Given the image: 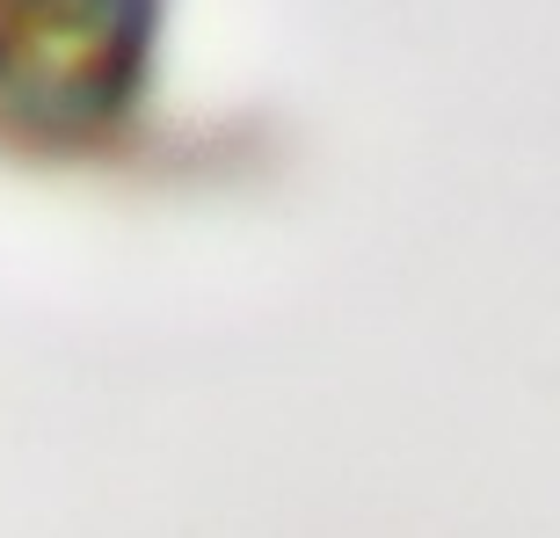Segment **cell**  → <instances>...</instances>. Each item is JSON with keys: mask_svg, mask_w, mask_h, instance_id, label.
I'll list each match as a JSON object with an SVG mask.
<instances>
[{"mask_svg": "<svg viewBox=\"0 0 560 538\" xmlns=\"http://www.w3.org/2000/svg\"><path fill=\"white\" fill-rule=\"evenodd\" d=\"M153 0H0V139L81 145L145 87Z\"/></svg>", "mask_w": 560, "mask_h": 538, "instance_id": "1", "label": "cell"}]
</instances>
